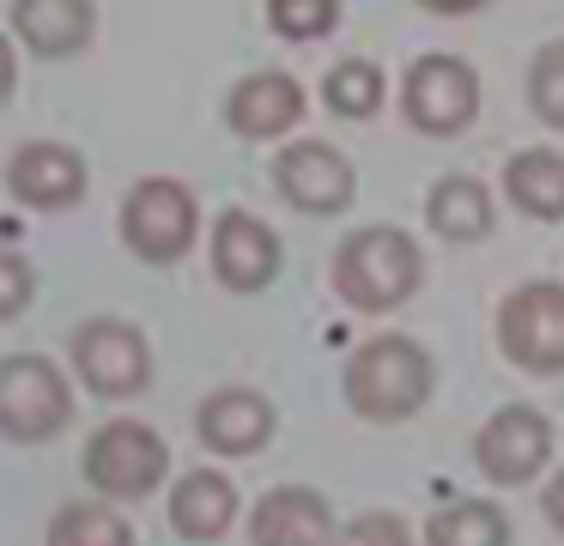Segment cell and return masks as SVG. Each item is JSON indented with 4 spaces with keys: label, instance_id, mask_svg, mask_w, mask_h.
<instances>
[{
    "label": "cell",
    "instance_id": "obj_1",
    "mask_svg": "<svg viewBox=\"0 0 564 546\" xmlns=\"http://www.w3.org/2000/svg\"><path fill=\"white\" fill-rule=\"evenodd\" d=\"M340 395L365 425H406L437 395V358L413 334H370L346 352Z\"/></svg>",
    "mask_w": 564,
    "mask_h": 546
},
{
    "label": "cell",
    "instance_id": "obj_2",
    "mask_svg": "<svg viewBox=\"0 0 564 546\" xmlns=\"http://www.w3.org/2000/svg\"><path fill=\"white\" fill-rule=\"evenodd\" d=\"M328 286L358 315H394L425 286V249L401 225H358L328 261Z\"/></svg>",
    "mask_w": 564,
    "mask_h": 546
},
{
    "label": "cell",
    "instance_id": "obj_3",
    "mask_svg": "<svg viewBox=\"0 0 564 546\" xmlns=\"http://www.w3.org/2000/svg\"><path fill=\"white\" fill-rule=\"evenodd\" d=\"M128 255L147 267H176L195 255L200 243V201L183 176H140L122 194V213H116Z\"/></svg>",
    "mask_w": 564,
    "mask_h": 546
},
{
    "label": "cell",
    "instance_id": "obj_4",
    "mask_svg": "<svg viewBox=\"0 0 564 546\" xmlns=\"http://www.w3.org/2000/svg\"><path fill=\"white\" fill-rule=\"evenodd\" d=\"M79 473H86V485L98 497H110V504H140V497H152L171 480V443H164L147 419H110L86 437Z\"/></svg>",
    "mask_w": 564,
    "mask_h": 546
},
{
    "label": "cell",
    "instance_id": "obj_5",
    "mask_svg": "<svg viewBox=\"0 0 564 546\" xmlns=\"http://www.w3.org/2000/svg\"><path fill=\"white\" fill-rule=\"evenodd\" d=\"M67 364L98 400H134L152 388V340L128 315H86L67 340Z\"/></svg>",
    "mask_w": 564,
    "mask_h": 546
},
{
    "label": "cell",
    "instance_id": "obj_6",
    "mask_svg": "<svg viewBox=\"0 0 564 546\" xmlns=\"http://www.w3.org/2000/svg\"><path fill=\"white\" fill-rule=\"evenodd\" d=\"M74 425V383L43 352L0 358V437L7 443H50Z\"/></svg>",
    "mask_w": 564,
    "mask_h": 546
},
{
    "label": "cell",
    "instance_id": "obj_7",
    "mask_svg": "<svg viewBox=\"0 0 564 546\" xmlns=\"http://www.w3.org/2000/svg\"><path fill=\"white\" fill-rule=\"evenodd\" d=\"M498 352L522 376H564V286L558 279H522L498 298Z\"/></svg>",
    "mask_w": 564,
    "mask_h": 546
},
{
    "label": "cell",
    "instance_id": "obj_8",
    "mask_svg": "<svg viewBox=\"0 0 564 546\" xmlns=\"http://www.w3.org/2000/svg\"><path fill=\"white\" fill-rule=\"evenodd\" d=\"M552 419L534 400H503L498 413H486V425L474 431V468L486 485L498 492H516V485L546 480L552 468Z\"/></svg>",
    "mask_w": 564,
    "mask_h": 546
},
{
    "label": "cell",
    "instance_id": "obj_9",
    "mask_svg": "<svg viewBox=\"0 0 564 546\" xmlns=\"http://www.w3.org/2000/svg\"><path fill=\"white\" fill-rule=\"evenodd\" d=\"M401 116H406V128L425 133V140H455V133L474 128V116H479V73L467 67L462 55H443V49L406 61Z\"/></svg>",
    "mask_w": 564,
    "mask_h": 546
},
{
    "label": "cell",
    "instance_id": "obj_10",
    "mask_svg": "<svg viewBox=\"0 0 564 546\" xmlns=\"http://www.w3.org/2000/svg\"><path fill=\"white\" fill-rule=\"evenodd\" d=\"M273 189L304 218H340L358 201V170L328 140H285L273 152Z\"/></svg>",
    "mask_w": 564,
    "mask_h": 546
},
{
    "label": "cell",
    "instance_id": "obj_11",
    "mask_svg": "<svg viewBox=\"0 0 564 546\" xmlns=\"http://www.w3.org/2000/svg\"><path fill=\"white\" fill-rule=\"evenodd\" d=\"M207 261H213V279H219L225 291L256 298V291H268L273 279H280L285 243H280V231H273L261 213H249V206H225V213L213 218V231H207Z\"/></svg>",
    "mask_w": 564,
    "mask_h": 546
},
{
    "label": "cell",
    "instance_id": "obj_12",
    "mask_svg": "<svg viewBox=\"0 0 564 546\" xmlns=\"http://www.w3.org/2000/svg\"><path fill=\"white\" fill-rule=\"evenodd\" d=\"M0 182H7V194L25 213H67V206L86 201L91 170H86V152L67 140H25V146H13Z\"/></svg>",
    "mask_w": 564,
    "mask_h": 546
},
{
    "label": "cell",
    "instance_id": "obj_13",
    "mask_svg": "<svg viewBox=\"0 0 564 546\" xmlns=\"http://www.w3.org/2000/svg\"><path fill=\"white\" fill-rule=\"evenodd\" d=\"M273 431H280V413H273V400L249 383H225V388H213V395H200V407H195L200 449H213V456H225V461L261 456V449L273 443Z\"/></svg>",
    "mask_w": 564,
    "mask_h": 546
},
{
    "label": "cell",
    "instance_id": "obj_14",
    "mask_svg": "<svg viewBox=\"0 0 564 546\" xmlns=\"http://www.w3.org/2000/svg\"><path fill=\"white\" fill-rule=\"evenodd\" d=\"M304 109H310V97L292 73L256 67L225 92V128H231L237 140H285V133L304 121Z\"/></svg>",
    "mask_w": 564,
    "mask_h": 546
},
{
    "label": "cell",
    "instance_id": "obj_15",
    "mask_svg": "<svg viewBox=\"0 0 564 546\" xmlns=\"http://www.w3.org/2000/svg\"><path fill=\"white\" fill-rule=\"evenodd\" d=\"M334 504L316 485H268L249 504V546H328L334 540Z\"/></svg>",
    "mask_w": 564,
    "mask_h": 546
},
{
    "label": "cell",
    "instance_id": "obj_16",
    "mask_svg": "<svg viewBox=\"0 0 564 546\" xmlns=\"http://www.w3.org/2000/svg\"><path fill=\"white\" fill-rule=\"evenodd\" d=\"M7 31L37 61H74L98 36V7L91 0H13Z\"/></svg>",
    "mask_w": 564,
    "mask_h": 546
},
{
    "label": "cell",
    "instance_id": "obj_17",
    "mask_svg": "<svg viewBox=\"0 0 564 546\" xmlns=\"http://www.w3.org/2000/svg\"><path fill=\"white\" fill-rule=\"evenodd\" d=\"M164 510H171V528L183 534V540L213 546L237 528L243 492H237V480L225 468H188L183 480H171V504Z\"/></svg>",
    "mask_w": 564,
    "mask_h": 546
},
{
    "label": "cell",
    "instance_id": "obj_18",
    "mask_svg": "<svg viewBox=\"0 0 564 546\" xmlns=\"http://www.w3.org/2000/svg\"><path fill=\"white\" fill-rule=\"evenodd\" d=\"M425 225H431V237H443V243H486L491 225H498V201H491V189L479 176L449 170V176H437L425 194Z\"/></svg>",
    "mask_w": 564,
    "mask_h": 546
},
{
    "label": "cell",
    "instance_id": "obj_19",
    "mask_svg": "<svg viewBox=\"0 0 564 546\" xmlns=\"http://www.w3.org/2000/svg\"><path fill=\"white\" fill-rule=\"evenodd\" d=\"M503 194L522 218L540 225H564V152L552 146H522L503 158Z\"/></svg>",
    "mask_w": 564,
    "mask_h": 546
},
{
    "label": "cell",
    "instance_id": "obj_20",
    "mask_svg": "<svg viewBox=\"0 0 564 546\" xmlns=\"http://www.w3.org/2000/svg\"><path fill=\"white\" fill-rule=\"evenodd\" d=\"M516 522L498 497H449L425 516V546H510Z\"/></svg>",
    "mask_w": 564,
    "mask_h": 546
},
{
    "label": "cell",
    "instance_id": "obj_21",
    "mask_svg": "<svg viewBox=\"0 0 564 546\" xmlns=\"http://www.w3.org/2000/svg\"><path fill=\"white\" fill-rule=\"evenodd\" d=\"M43 546H134V522L110 497H74L50 516Z\"/></svg>",
    "mask_w": 564,
    "mask_h": 546
},
{
    "label": "cell",
    "instance_id": "obj_22",
    "mask_svg": "<svg viewBox=\"0 0 564 546\" xmlns=\"http://www.w3.org/2000/svg\"><path fill=\"white\" fill-rule=\"evenodd\" d=\"M382 97H389V79H382V67L370 55H346L322 73V104L340 121H370L382 109Z\"/></svg>",
    "mask_w": 564,
    "mask_h": 546
},
{
    "label": "cell",
    "instance_id": "obj_23",
    "mask_svg": "<svg viewBox=\"0 0 564 546\" xmlns=\"http://www.w3.org/2000/svg\"><path fill=\"white\" fill-rule=\"evenodd\" d=\"M528 109H534L546 128L564 133V36L540 43L534 61H528Z\"/></svg>",
    "mask_w": 564,
    "mask_h": 546
},
{
    "label": "cell",
    "instance_id": "obj_24",
    "mask_svg": "<svg viewBox=\"0 0 564 546\" xmlns=\"http://www.w3.org/2000/svg\"><path fill=\"white\" fill-rule=\"evenodd\" d=\"M340 24V0H268V31L285 43H322Z\"/></svg>",
    "mask_w": 564,
    "mask_h": 546
},
{
    "label": "cell",
    "instance_id": "obj_25",
    "mask_svg": "<svg viewBox=\"0 0 564 546\" xmlns=\"http://www.w3.org/2000/svg\"><path fill=\"white\" fill-rule=\"evenodd\" d=\"M328 546H413V528L394 510H358V516H346L334 528Z\"/></svg>",
    "mask_w": 564,
    "mask_h": 546
},
{
    "label": "cell",
    "instance_id": "obj_26",
    "mask_svg": "<svg viewBox=\"0 0 564 546\" xmlns=\"http://www.w3.org/2000/svg\"><path fill=\"white\" fill-rule=\"evenodd\" d=\"M37 298V267L13 249V243H0V322H19Z\"/></svg>",
    "mask_w": 564,
    "mask_h": 546
},
{
    "label": "cell",
    "instance_id": "obj_27",
    "mask_svg": "<svg viewBox=\"0 0 564 546\" xmlns=\"http://www.w3.org/2000/svg\"><path fill=\"white\" fill-rule=\"evenodd\" d=\"M13 92H19V43L13 31H0V109L13 104Z\"/></svg>",
    "mask_w": 564,
    "mask_h": 546
},
{
    "label": "cell",
    "instance_id": "obj_28",
    "mask_svg": "<svg viewBox=\"0 0 564 546\" xmlns=\"http://www.w3.org/2000/svg\"><path fill=\"white\" fill-rule=\"evenodd\" d=\"M540 516H546L552 528L564 534V468H552L546 485H540Z\"/></svg>",
    "mask_w": 564,
    "mask_h": 546
},
{
    "label": "cell",
    "instance_id": "obj_29",
    "mask_svg": "<svg viewBox=\"0 0 564 546\" xmlns=\"http://www.w3.org/2000/svg\"><path fill=\"white\" fill-rule=\"evenodd\" d=\"M425 12H443V19H462V12H479L486 0H419Z\"/></svg>",
    "mask_w": 564,
    "mask_h": 546
}]
</instances>
